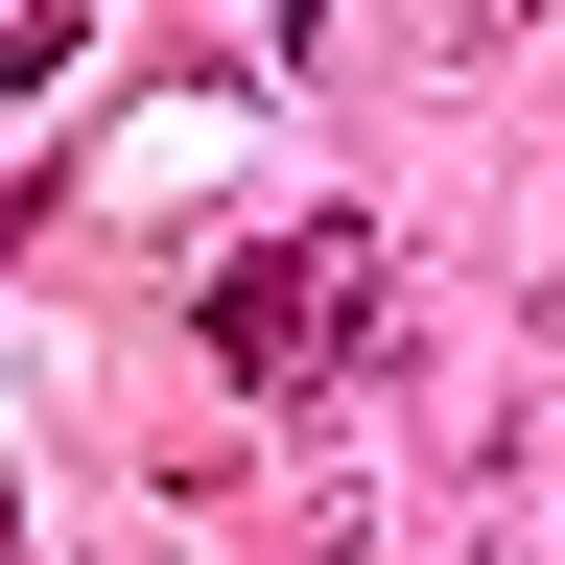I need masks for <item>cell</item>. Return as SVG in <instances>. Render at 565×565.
I'll use <instances>...</instances> for the list:
<instances>
[{
  "instance_id": "1",
  "label": "cell",
  "mask_w": 565,
  "mask_h": 565,
  "mask_svg": "<svg viewBox=\"0 0 565 565\" xmlns=\"http://www.w3.org/2000/svg\"><path fill=\"white\" fill-rule=\"evenodd\" d=\"M330 307H353V236H282V259H236V282H212L236 377H307V353H330Z\"/></svg>"
}]
</instances>
